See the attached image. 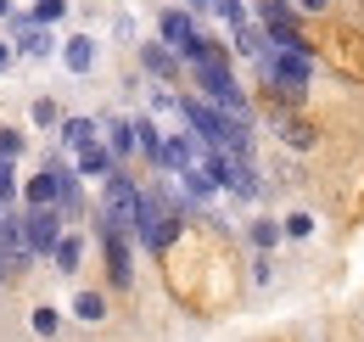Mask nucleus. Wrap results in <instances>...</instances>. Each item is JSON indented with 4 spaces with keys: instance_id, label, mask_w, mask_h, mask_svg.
Returning a JSON list of instances; mask_svg holds the SVG:
<instances>
[{
    "instance_id": "obj_13",
    "label": "nucleus",
    "mask_w": 364,
    "mask_h": 342,
    "mask_svg": "<svg viewBox=\"0 0 364 342\" xmlns=\"http://www.w3.org/2000/svg\"><path fill=\"white\" fill-rule=\"evenodd\" d=\"M140 62H146V73H157V79H174V73H180V51H168V45H140Z\"/></svg>"
},
{
    "instance_id": "obj_31",
    "label": "nucleus",
    "mask_w": 364,
    "mask_h": 342,
    "mask_svg": "<svg viewBox=\"0 0 364 342\" xmlns=\"http://www.w3.org/2000/svg\"><path fill=\"white\" fill-rule=\"evenodd\" d=\"M6 62H11V45H6V40H0V68H6Z\"/></svg>"
},
{
    "instance_id": "obj_6",
    "label": "nucleus",
    "mask_w": 364,
    "mask_h": 342,
    "mask_svg": "<svg viewBox=\"0 0 364 342\" xmlns=\"http://www.w3.org/2000/svg\"><path fill=\"white\" fill-rule=\"evenodd\" d=\"M101 247H107V275H112V286H129V281H135L129 236H124V230H112V224H101Z\"/></svg>"
},
{
    "instance_id": "obj_24",
    "label": "nucleus",
    "mask_w": 364,
    "mask_h": 342,
    "mask_svg": "<svg viewBox=\"0 0 364 342\" xmlns=\"http://www.w3.org/2000/svg\"><path fill=\"white\" fill-rule=\"evenodd\" d=\"M17 197V169H11V157H0V202H11Z\"/></svg>"
},
{
    "instance_id": "obj_18",
    "label": "nucleus",
    "mask_w": 364,
    "mask_h": 342,
    "mask_svg": "<svg viewBox=\"0 0 364 342\" xmlns=\"http://www.w3.org/2000/svg\"><path fill=\"white\" fill-rule=\"evenodd\" d=\"M79 258H85V242L62 230V242H56V253H50V264H56L62 275H73V269H79Z\"/></svg>"
},
{
    "instance_id": "obj_8",
    "label": "nucleus",
    "mask_w": 364,
    "mask_h": 342,
    "mask_svg": "<svg viewBox=\"0 0 364 342\" xmlns=\"http://www.w3.org/2000/svg\"><path fill=\"white\" fill-rule=\"evenodd\" d=\"M230 28H235V51H241V56H252L258 68H264V62L274 56V40H269V28H264V23L241 17V23H230Z\"/></svg>"
},
{
    "instance_id": "obj_14",
    "label": "nucleus",
    "mask_w": 364,
    "mask_h": 342,
    "mask_svg": "<svg viewBox=\"0 0 364 342\" xmlns=\"http://www.w3.org/2000/svg\"><path fill=\"white\" fill-rule=\"evenodd\" d=\"M95 118H62V124H56V140H62V146H68V152H79V146H90L95 140Z\"/></svg>"
},
{
    "instance_id": "obj_3",
    "label": "nucleus",
    "mask_w": 364,
    "mask_h": 342,
    "mask_svg": "<svg viewBox=\"0 0 364 342\" xmlns=\"http://www.w3.org/2000/svg\"><path fill=\"white\" fill-rule=\"evenodd\" d=\"M135 219H140V185L129 174H107V202H101V224H112V230H124V236H135Z\"/></svg>"
},
{
    "instance_id": "obj_20",
    "label": "nucleus",
    "mask_w": 364,
    "mask_h": 342,
    "mask_svg": "<svg viewBox=\"0 0 364 342\" xmlns=\"http://www.w3.org/2000/svg\"><path fill=\"white\" fill-rule=\"evenodd\" d=\"M280 140H286V146H297V152H309V146H314V129L297 124V118H286V124H280Z\"/></svg>"
},
{
    "instance_id": "obj_15",
    "label": "nucleus",
    "mask_w": 364,
    "mask_h": 342,
    "mask_svg": "<svg viewBox=\"0 0 364 342\" xmlns=\"http://www.w3.org/2000/svg\"><path fill=\"white\" fill-rule=\"evenodd\" d=\"M107 152H112V157H129V152H135V124H129V118H107Z\"/></svg>"
},
{
    "instance_id": "obj_9",
    "label": "nucleus",
    "mask_w": 364,
    "mask_h": 342,
    "mask_svg": "<svg viewBox=\"0 0 364 342\" xmlns=\"http://www.w3.org/2000/svg\"><path fill=\"white\" fill-rule=\"evenodd\" d=\"M11 45H17V56H50V34L34 17H11Z\"/></svg>"
},
{
    "instance_id": "obj_27",
    "label": "nucleus",
    "mask_w": 364,
    "mask_h": 342,
    "mask_svg": "<svg viewBox=\"0 0 364 342\" xmlns=\"http://www.w3.org/2000/svg\"><path fill=\"white\" fill-rule=\"evenodd\" d=\"M34 124H40V129L62 124V113H56V101H34Z\"/></svg>"
},
{
    "instance_id": "obj_23",
    "label": "nucleus",
    "mask_w": 364,
    "mask_h": 342,
    "mask_svg": "<svg viewBox=\"0 0 364 342\" xmlns=\"http://www.w3.org/2000/svg\"><path fill=\"white\" fill-rule=\"evenodd\" d=\"M68 17V0H34V23H56Z\"/></svg>"
},
{
    "instance_id": "obj_7",
    "label": "nucleus",
    "mask_w": 364,
    "mask_h": 342,
    "mask_svg": "<svg viewBox=\"0 0 364 342\" xmlns=\"http://www.w3.org/2000/svg\"><path fill=\"white\" fill-rule=\"evenodd\" d=\"M28 236H23V219L17 214H6L0 219V264H6V275H11V269H28Z\"/></svg>"
},
{
    "instance_id": "obj_29",
    "label": "nucleus",
    "mask_w": 364,
    "mask_h": 342,
    "mask_svg": "<svg viewBox=\"0 0 364 342\" xmlns=\"http://www.w3.org/2000/svg\"><path fill=\"white\" fill-rule=\"evenodd\" d=\"M297 6H303V11H325L331 0H297Z\"/></svg>"
},
{
    "instance_id": "obj_17",
    "label": "nucleus",
    "mask_w": 364,
    "mask_h": 342,
    "mask_svg": "<svg viewBox=\"0 0 364 342\" xmlns=\"http://www.w3.org/2000/svg\"><path fill=\"white\" fill-rule=\"evenodd\" d=\"M163 140H168V135L151 124V118H135V152H146L151 163H163Z\"/></svg>"
},
{
    "instance_id": "obj_21",
    "label": "nucleus",
    "mask_w": 364,
    "mask_h": 342,
    "mask_svg": "<svg viewBox=\"0 0 364 342\" xmlns=\"http://www.w3.org/2000/svg\"><path fill=\"white\" fill-rule=\"evenodd\" d=\"M23 146H28V140H23V129H0V157H11V163H17V157H23Z\"/></svg>"
},
{
    "instance_id": "obj_2",
    "label": "nucleus",
    "mask_w": 364,
    "mask_h": 342,
    "mask_svg": "<svg viewBox=\"0 0 364 342\" xmlns=\"http://www.w3.org/2000/svg\"><path fill=\"white\" fill-rule=\"evenodd\" d=\"M135 236H140V247L146 253H163L174 236H180V197H146L140 191V219H135Z\"/></svg>"
},
{
    "instance_id": "obj_16",
    "label": "nucleus",
    "mask_w": 364,
    "mask_h": 342,
    "mask_svg": "<svg viewBox=\"0 0 364 342\" xmlns=\"http://www.w3.org/2000/svg\"><path fill=\"white\" fill-rule=\"evenodd\" d=\"M23 197H28V208H56V169L34 174V180L23 185Z\"/></svg>"
},
{
    "instance_id": "obj_11",
    "label": "nucleus",
    "mask_w": 364,
    "mask_h": 342,
    "mask_svg": "<svg viewBox=\"0 0 364 342\" xmlns=\"http://www.w3.org/2000/svg\"><path fill=\"white\" fill-rule=\"evenodd\" d=\"M112 163H118V157H112L101 140H90V146H79V163H73V174H79V180H107V174H112Z\"/></svg>"
},
{
    "instance_id": "obj_19",
    "label": "nucleus",
    "mask_w": 364,
    "mask_h": 342,
    "mask_svg": "<svg viewBox=\"0 0 364 342\" xmlns=\"http://www.w3.org/2000/svg\"><path fill=\"white\" fill-rule=\"evenodd\" d=\"M73 314H79L85 326H101V320H107V298H101V292H79V298H73Z\"/></svg>"
},
{
    "instance_id": "obj_1",
    "label": "nucleus",
    "mask_w": 364,
    "mask_h": 342,
    "mask_svg": "<svg viewBox=\"0 0 364 342\" xmlns=\"http://www.w3.org/2000/svg\"><path fill=\"white\" fill-rule=\"evenodd\" d=\"M191 68H196L202 101H213V107H219V113H230V118H247V95H241L235 73H230L225 51H213V56H202V62H191Z\"/></svg>"
},
{
    "instance_id": "obj_30",
    "label": "nucleus",
    "mask_w": 364,
    "mask_h": 342,
    "mask_svg": "<svg viewBox=\"0 0 364 342\" xmlns=\"http://www.w3.org/2000/svg\"><path fill=\"white\" fill-rule=\"evenodd\" d=\"M185 6H191V11H213V0H185Z\"/></svg>"
},
{
    "instance_id": "obj_32",
    "label": "nucleus",
    "mask_w": 364,
    "mask_h": 342,
    "mask_svg": "<svg viewBox=\"0 0 364 342\" xmlns=\"http://www.w3.org/2000/svg\"><path fill=\"white\" fill-rule=\"evenodd\" d=\"M0 17H11V0H0Z\"/></svg>"
},
{
    "instance_id": "obj_22",
    "label": "nucleus",
    "mask_w": 364,
    "mask_h": 342,
    "mask_svg": "<svg viewBox=\"0 0 364 342\" xmlns=\"http://www.w3.org/2000/svg\"><path fill=\"white\" fill-rule=\"evenodd\" d=\"M280 230H286L291 242H303V236H314V219H309V214H291V219H280Z\"/></svg>"
},
{
    "instance_id": "obj_10",
    "label": "nucleus",
    "mask_w": 364,
    "mask_h": 342,
    "mask_svg": "<svg viewBox=\"0 0 364 342\" xmlns=\"http://www.w3.org/2000/svg\"><path fill=\"white\" fill-rule=\"evenodd\" d=\"M157 34H163L168 51H185V45L196 40V23H191V11H163L157 17Z\"/></svg>"
},
{
    "instance_id": "obj_25",
    "label": "nucleus",
    "mask_w": 364,
    "mask_h": 342,
    "mask_svg": "<svg viewBox=\"0 0 364 342\" xmlns=\"http://www.w3.org/2000/svg\"><path fill=\"white\" fill-rule=\"evenodd\" d=\"M56 326H62L56 309H34V331H40V337H56Z\"/></svg>"
},
{
    "instance_id": "obj_4",
    "label": "nucleus",
    "mask_w": 364,
    "mask_h": 342,
    "mask_svg": "<svg viewBox=\"0 0 364 342\" xmlns=\"http://www.w3.org/2000/svg\"><path fill=\"white\" fill-rule=\"evenodd\" d=\"M23 236H28V253L34 258H50L56 242H62V214L56 208H28L23 214Z\"/></svg>"
},
{
    "instance_id": "obj_12",
    "label": "nucleus",
    "mask_w": 364,
    "mask_h": 342,
    "mask_svg": "<svg viewBox=\"0 0 364 342\" xmlns=\"http://www.w3.org/2000/svg\"><path fill=\"white\" fill-rule=\"evenodd\" d=\"M62 68H68V73H90L95 68V40L90 34H73V40L62 45Z\"/></svg>"
},
{
    "instance_id": "obj_5",
    "label": "nucleus",
    "mask_w": 364,
    "mask_h": 342,
    "mask_svg": "<svg viewBox=\"0 0 364 342\" xmlns=\"http://www.w3.org/2000/svg\"><path fill=\"white\" fill-rule=\"evenodd\" d=\"M258 17H264V28H269L274 45H309L297 34V11H291V0H258Z\"/></svg>"
},
{
    "instance_id": "obj_26",
    "label": "nucleus",
    "mask_w": 364,
    "mask_h": 342,
    "mask_svg": "<svg viewBox=\"0 0 364 342\" xmlns=\"http://www.w3.org/2000/svg\"><path fill=\"white\" fill-rule=\"evenodd\" d=\"M274 236H280L274 219H258V224H252V242H258V247H274Z\"/></svg>"
},
{
    "instance_id": "obj_28",
    "label": "nucleus",
    "mask_w": 364,
    "mask_h": 342,
    "mask_svg": "<svg viewBox=\"0 0 364 342\" xmlns=\"http://www.w3.org/2000/svg\"><path fill=\"white\" fill-rule=\"evenodd\" d=\"M213 11H219L225 23H241V17H247V6H241V0H213Z\"/></svg>"
}]
</instances>
